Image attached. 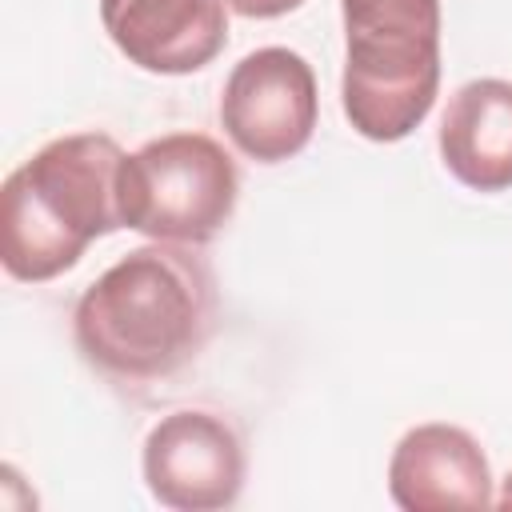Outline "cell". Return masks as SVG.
I'll use <instances>...</instances> for the list:
<instances>
[{"label": "cell", "mask_w": 512, "mask_h": 512, "mask_svg": "<svg viewBox=\"0 0 512 512\" xmlns=\"http://www.w3.org/2000/svg\"><path fill=\"white\" fill-rule=\"evenodd\" d=\"M216 328V276L196 244L152 240L100 272L72 312L80 356L116 384L176 376Z\"/></svg>", "instance_id": "obj_1"}, {"label": "cell", "mask_w": 512, "mask_h": 512, "mask_svg": "<svg viewBox=\"0 0 512 512\" xmlns=\"http://www.w3.org/2000/svg\"><path fill=\"white\" fill-rule=\"evenodd\" d=\"M144 484L176 512H216L244 488V440L232 420L204 408L160 416L144 440Z\"/></svg>", "instance_id": "obj_6"}, {"label": "cell", "mask_w": 512, "mask_h": 512, "mask_svg": "<svg viewBox=\"0 0 512 512\" xmlns=\"http://www.w3.org/2000/svg\"><path fill=\"white\" fill-rule=\"evenodd\" d=\"M500 504H504V508H512V472L504 476V488H500Z\"/></svg>", "instance_id": "obj_11"}, {"label": "cell", "mask_w": 512, "mask_h": 512, "mask_svg": "<svg viewBox=\"0 0 512 512\" xmlns=\"http://www.w3.org/2000/svg\"><path fill=\"white\" fill-rule=\"evenodd\" d=\"M320 116L312 64L292 48H256L224 80L220 124L256 164H280L308 148Z\"/></svg>", "instance_id": "obj_5"}, {"label": "cell", "mask_w": 512, "mask_h": 512, "mask_svg": "<svg viewBox=\"0 0 512 512\" xmlns=\"http://www.w3.org/2000/svg\"><path fill=\"white\" fill-rule=\"evenodd\" d=\"M236 160L204 132H168L124 156V228L164 244H208L236 212Z\"/></svg>", "instance_id": "obj_4"}, {"label": "cell", "mask_w": 512, "mask_h": 512, "mask_svg": "<svg viewBox=\"0 0 512 512\" xmlns=\"http://www.w3.org/2000/svg\"><path fill=\"white\" fill-rule=\"evenodd\" d=\"M440 160L472 192L512 188V80L484 76L452 92L440 120Z\"/></svg>", "instance_id": "obj_9"}, {"label": "cell", "mask_w": 512, "mask_h": 512, "mask_svg": "<svg viewBox=\"0 0 512 512\" xmlns=\"http://www.w3.org/2000/svg\"><path fill=\"white\" fill-rule=\"evenodd\" d=\"M236 16H248V20H276L292 8H300L304 0H224Z\"/></svg>", "instance_id": "obj_10"}, {"label": "cell", "mask_w": 512, "mask_h": 512, "mask_svg": "<svg viewBox=\"0 0 512 512\" xmlns=\"http://www.w3.org/2000/svg\"><path fill=\"white\" fill-rule=\"evenodd\" d=\"M388 492L404 512L488 508L492 468L472 432L456 424H416L392 448Z\"/></svg>", "instance_id": "obj_8"}, {"label": "cell", "mask_w": 512, "mask_h": 512, "mask_svg": "<svg viewBox=\"0 0 512 512\" xmlns=\"http://www.w3.org/2000/svg\"><path fill=\"white\" fill-rule=\"evenodd\" d=\"M224 0H100V20L128 64L156 76H188L228 44Z\"/></svg>", "instance_id": "obj_7"}, {"label": "cell", "mask_w": 512, "mask_h": 512, "mask_svg": "<svg viewBox=\"0 0 512 512\" xmlns=\"http://www.w3.org/2000/svg\"><path fill=\"white\" fill-rule=\"evenodd\" d=\"M124 152L104 132H72L32 152L0 188V264L12 280L44 284L116 228Z\"/></svg>", "instance_id": "obj_2"}, {"label": "cell", "mask_w": 512, "mask_h": 512, "mask_svg": "<svg viewBox=\"0 0 512 512\" xmlns=\"http://www.w3.org/2000/svg\"><path fill=\"white\" fill-rule=\"evenodd\" d=\"M348 124L376 144L404 140L436 104L440 0H340Z\"/></svg>", "instance_id": "obj_3"}]
</instances>
